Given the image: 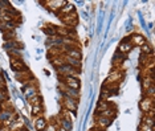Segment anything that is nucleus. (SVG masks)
<instances>
[{"instance_id":"nucleus-1","label":"nucleus","mask_w":155,"mask_h":131,"mask_svg":"<svg viewBox=\"0 0 155 131\" xmlns=\"http://www.w3.org/2000/svg\"><path fill=\"white\" fill-rule=\"evenodd\" d=\"M62 107H64V110L69 111V113H73V114H76L77 109H78V103H77V100L74 98H70V97H66V95H62Z\"/></svg>"},{"instance_id":"nucleus-2","label":"nucleus","mask_w":155,"mask_h":131,"mask_svg":"<svg viewBox=\"0 0 155 131\" xmlns=\"http://www.w3.org/2000/svg\"><path fill=\"white\" fill-rule=\"evenodd\" d=\"M62 85L72 90H76V91H78L81 89V81L78 77H76V76L62 77Z\"/></svg>"},{"instance_id":"nucleus-3","label":"nucleus","mask_w":155,"mask_h":131,"mask_svg":"<svg viewBox=\"0 0 155 131\" xmlns=\"http://www.w3.org/2000/svg\"><path fill=\"white\" fill-rule=\"evenodd\" d=\"M57 72H58L60 76H62V77H70V76H76V77H78L80 69L73 68V66L68 65V64H64V65L58 66V68H57Z\"/></svg>"},{"instance_id":"nucleus-4","label":"nucleus","mask_w":155,"mask_h":131,"mask_svg":"<svg viewBox=\"0 0 155 131\" xmlns=\"http://www.w3.org/2000/svg\"><path fill=\"white\" fill-rule=\"evenodd\" d=\"M122 80H123V72L119 69H114L110 74H109L105 85H115V86H118V84L121 82Z\"/></svg>"},{"instance_id":"nucleus-5","label":"nucleus","mask_w":155,"mask_h":131,"mask_svg":"<svg viewBox=\"0 0 155 131\" xmlns=\"http://www.w3.org/2000/svg\"><path fill=\"white\" fill-rule=\"evenodd\" d=\"M139 109H140V111L142 113H144V114L153 111L154 110V98L144 95L142 100L139 101Z\"/></svg>"},{"instance_id":"nucleus-6","label":"nucleus","mask_w":155,"mask_h":131,"mask_svg":"<svg viewBox=\"0 0 155 131\" xmlns=\"http://www.w3.org/2000/svg\"><path fill=\"white\" fill-rule=\"evenodd\" d=\"M38 94V87L35 81H31V82L25 84V86H24V95H25V98L28 101L32 100L35 95Z\"/></svg>"},{"instance_id":"nucleus-7","label":"nucleus","mask_w":155,"mask_h":131,"mask_svg":"<svg viewBox=\"0 0 155 131\" xmlns=\"http://www.w3.org/2000/svg\"><path fill=\"white\" fill-rule=\"evenodd\" d=\"M9 64H11V68L15 70L16 73L29 70V69H28V66L24 64V61L20 57H11V58H9Z\"/></svg>"},{"instance_id":"nucleus-8","label":"nucleus","mask_w":155,"mask_h":131,"mask_svg":"<svg viewBox=\"0 0 155 131\" xmlns=\"http://www.w3.org/2000/svg\"><path fill=\"white\" fill-rule=\"evenodd\" d=\"M23 127H25V126H24V119H23V116L15 114V116H13L12 121H11V125L8 126V130H9V131H19V130H21Z\"/></svg>"},{"instance_id":"nucleus-9","label":"nucleus","mask_w":155,"mask_h":131,"mask_svg":"<svg viewBox=\"0 0 155 131\" xmlns=\"http://www.w3.org/2000/svg\"><path fill=\"white\" fill-rule=\"evenodd\" d=\"M61 21L66 25V28H70V27H76L78 24V16H77L76 12L70 13V15H66V16H62L60 17Z\"/></svg>"},{"instance_id":"nucleus-10","label":"nucleus","mask_w":155,"mask_h":131,"mask_svg":"<svg viewBox=\"0 0 155 131\" xmlns=\"http://www.w3.org/2000/svg\"><path fill=\"white\" fill-rule=\"evenodd\" d=\"M44 4H47V7L52 12L57 13L58 11L66 4V2L65 0H48V2H44Z\"/></svg>"},{"instance_id":"nucleus-11","label":"nucleus","mask_w":155,"mask_h":131,"mask_svg":"<svg viewBox=\"0 0 155 131\" xmlns=\"http://www.w3.org/2000/svg\"><path fill=\"white\" fill-rule=\"evenodd\" d=\"M129 41L131 42L133 47L135 45V47H139V48L147 42L146 37H144L143 34H139V33H134V34H131V36L129 37Z\"/></svg>"},{"instance_id":"nucleus-12","label":"nucleus","mask_w":155,"mask_h":131,"mask_svg":"<svg viewBox=\"0 0 155 131\" xmlns=\"http://www.w3.org/2000/svg\"><path fill=\"white\" fill-rule=\"evenodd\" d=\"M110 125H111V119L105 118V116H102V115H97L96 116V126H97L98 130L104 131L105 129H107Z\"/></svg>"},{"instance_id":"nucleus-13","label":"nucleus","mask_w":155,"mask_h":131,"mask_svg":"<svg viewBox=\"0 0 155 131\" xmlns=\"http://www.w3.org/2000/svg\"><path fill=\"white\" fill-rule=\"evenodd\" d=\"M57 127H61L66 131H72L73 130V121L69 118H65V116L60 115L58 116V122H57Z\"/></svg>"},{"instance_id":"nucleus-14","label":"nucleus","mask_w":155,"mask_h":131,"mask_svg":"<svg viewBox=\"0 0 155 131\" xmlns=\"http://www.w3.org/2000/svg\"><path fill=\"white\" fill-rule=\"evenodd\" d=\"M33 125H35V129L37 131H45L48 127V121L43 115H40V116H36V118H35Z\"/></svg>"},{"instance_id":"nucleus-15","label":"nucleus","mask_w":155,"mask_h":131,"mask_svg":"<svg viewBox=\"0 0 155 131\" xmlns=\"http://www.w3.org/2000/svg\"><path fill=\"white\" fill-rule=\"evenodd\" d=\"M74 9H76V7H74V4H73V3L66 2V4H65V5L62 7V8L57 12V16H58V17H62V16L70 15V13L74 12Z\"/></svg>"},{"instance_id":"nucleus-16","label":"nucleus","mask_w":155,"mask_h":131,"mask_svg":"<svg viewBox=\"0 0 155 131\" xmlns=\"http://www.w3.org/2000/svg\"><path fill=\"white\" fill-rule=\"evenodd\" d=\"M133 48H134V47L131 45V42H130V41H129V38H127V40H123L121 44L118 45V51H117V52H118V53H121V54H123V56H126L127 53L131 52V49H133Z\"/></svg>"},{"instance_id":"nucleus-17","label":"nucleus","mask_w":155,"mask_h":131,"mask_svg":"<svg viewBox=\"0 0 155 131\" xmlns=\"http://www.w3.org/2000/svg\"><path fill=\"white\" fill-rule=\"evenodd\" d=\"M115 114H117V111H115V107L114 106H109L107 109H105L104 111H101L100 114H97V115H102V116H105V118H109V119H113L115 116Z\"/></svg>"},{"instance_id":"nucleus-18","label":"nucleus","mask_w":155,"mask_h":131,"mask_svg":"<svg viewBox=\"0 0 155 131\" xmlns=\"http://www.w3.org/2000/svg\"><path fill=\"white\" fill-rule=\"evenodd\" d=\"M31 106H32V115H33V118H36V116H40V115H43V111H44L43 103L31 105Z\"/></svg>"},{"instance_id":"nucleus-19","label":"nucleus","mask_w":155,"mask_h":131,"mask_svg":"<svg viewBox=\"0 0 155 131\" xmlns=\"http://www.w3.org/2000/svg\"><path fill=\"white\" fill-rule=\"evenodd\" d=\"M153 85H154V78H153V77H149V76H144V77H143V80H142V86H143L144 91L149 89L150 86H153Z\"/></svg>"},{"instance_id":"nucleus-20","label":"nucleus","mask_w":155,"mask_h":131,"mask_svg":"<svg viewBox=\"0 0 155 131\" xmlns=\"http://www.w3.org/2000/svg\"><path fill=\"white\" fill-rule=\"evenodd\" d=\"M43 31L48 34L49 37H56V25H47L43 28Z\"/></svg>"},{"instance_id":"nucleus-21","label":"nucleus","mask_w":155,"mask_h":131,"mask_svg":"<svg viewBox=\"0 0 155 131\" xmlns=\"http://www.w3.org/2000/svg\"><path fill=\"white\" fill-rule=\"evenodd\" d=\"M140 123H143V125H146V126H150V127H154V116H150V115L144 114V116L142 118V122Z\"/></svg>"},{"instance_id":"nucleus-22","label":"nucleus","mask_w":155,"mask_h":131,"mask_svg":"<svg viewBox=\"0 0 155 131\" xmlns=\"http://www.w3.org/2000/svg\"><path fill=\"white\" fill-rule=\"evenodd\" d=\"M125 61V56L123 54H121V53H115L114 54V60H113V62L115 64V65H121V64Z\"/></svg>"},{"instance_id":"nucleus-23","label":"nucleus","mask_w":155,"mask_h":131,"mask_svg":"<svg viewBox=\"0 0 155 131\" xmlns=\"http://www.w3.org/2000/svg\"><path fill=\"white\" fill-rule=\"evenodd\" d=\"M140 51H142V54H147V56H151L153 54V48L150 47L149 44H144V45H142V47H140Z\"/></svg>"},{"instance_id":"nucleus-24","label":"nucleus","mask_w":155,"mask_h":131,"mask_svg":"<svg viewBox=\"0 0 155 131\" xmlns=\"http://www.w3.org/2000/svg\"><path fill=\"white\" fill-rule=\"evenodd\" d=\"M8 100V93L4 87H0V103H4Z\"/></svg>"},{"instance_id":"nucleus-25","label":"nucleus","mask_w":155,"mask_h":131,"mask_svg":"<svg viewBox=\"0 0 155 131\" xmlns=\"http://www.w3.org/2000/svg\"><path fill=\"white\" fill-rule=\"evenodd\" d=\"M139 131H154V127H150V126H146V125H143V123H140Z\"/></svg>"},{"instance_id":"nucleus-26","label":"nucleus","mask_w":155,"mask_h":131,"mask_svg":"<svg viewBox=\"0 0 155 131\" xmlns=\"http://www.w3.org/2000/svg\"><path fill=\"white\" fill-rule=\"evenodd\" d=\"M4 85H5V82H4V78H3V76L0 74V87H4Z\"/></svg>"},{"instance_id":"nucleus-27","label":"nucleus","mask_w":155,"mask_h":131,"mask_svg":"<svg viewBox=\"0 0 155 131\" xmlns=\"http://www.w3.org/2000/svg\"><path fill=\"white\" fill-rule=\"evenodd\" d=\"M56 131H66V130H64V129H61V127H57V129H56Z\"/></svg>"},{"instance_id":"nucleus-28","label":"nucleus","mask_w":155,"mask_h":131,"mask_svg":"<svg viewBox=\"0 0 155 131\" xmlns=\"http://www.w3.org/2000/svg\"><path fill=\"white\" fill-rule=\"evenodd\" d=\"M19 131H28V130L25 129V127H23V129H21V130H19Z\"/></svg>"},{"instance_id":"nucleus-29","label":"nucleus","mask_w":155,"mask_h":131,"mask_svg":"<svg viewBox=\"0 0 155 131\" xmlns=\"http://www.w3.org/2000/svg\"><path fill=\"white\" fill-rule=\"evenodd\" d=\"M91 131H93V130H91ZM94 131H101V130H98V129H97V130H94Z\"/></svg>"}]
</instances>
